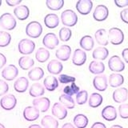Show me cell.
<instances>
[{"mask_svg": "<svg viewBox=\"0 0 128 128\" xmlns=\"http://www.w3.org/2000/svg\"><path fill=\"white\" fill-rule=\"evenodd\" d=\"M76 78L73 76L67 75V74H60L58 77V81L62 84H67V83H72L75 82Z\"/></svg>", "mask_w": 128, "mask_h": 128, "instance_id": "44", "label": "cell"}, {"mask_svg": "<svg viewBox=\"0 0 128 128\" xmlns=\"http://www.w3.org/2000/svg\"><path fill=\"white\" fill-rule=\"evenodd\" d=\"M9 90V85L2 79H0V96L6 94Z\"/></svg>", "mask_w": 128, "mask_h": 128, "instance_id": "45", "label": "cell"}, {"mask_svg": "<svg viewBox=\"0 0 128 128\" xmlns=\"http://www.w3.org/2000/svg\"><path fill=\"white\" fill-rule=\"evenodd\" d=\"M113 100L117 103H122L128 98V90L126 87H120L114 90L112 94Z\"/></svg>", "mask_w": 128, "mask_h": 128, "instance_id": "14", "label": "cell"}, {"mask_svg": "<svg viewBox=\"0 0 128 128\" xmlns=\"http://www.w3.org/2000/svg\"><path fill=\"white\" fill-rule=\"evenodd\" d=\"M108 66L111 71L114 72H122L125 69V63L122 58L118 55H113L110 58L108 61Z\"/></svg>", "mask_w": 128, "mask_h": 128, "instance_id": "6", "label": "cell"}, {"mask_svg": "<svg viewBox=\"0 0 128 128\" xmlns=\"http://www.w3.org/2000/svg\"><path fill=\"white\" fill-rule=\"evenodd\" d=\"M59 102L67 109H74L75 106V102L74 98L71 96L63 94L59 96Z\"/></svg>", "mask_w": 128, "mask_h": 128, "instance_id": "35", "label": "cell"}, {"mask_svg": "<svg viewBox=\"0 0 128 128\" xmlns=\"http://www.w3.org/2000/svg\"><path fill=\"white\" fill-rule=\"evenodd\" d=\"M75 7L79 14L86 15L90 13L93 8V2L91 0H78Z\"/></svg>", "mask_w": 128, "mask_h": 128, "instance_id": "9", "label": "cell"}, {"mask_svg": "<svg viewBox=\"0 0 128 128\" xmlns=\"http://www.w3.org/2000/svg\"><path fill=\"white\" fill-rule=\"evenodd\" d=\"M120 17H121L122 22L128 24V7L123 9L120 12Z\"/></svg>", "mask_w": 128, "mask_h": 128, "instance_id": "46", "label": "cell"}, {"mask_svg": "<svg viewBox=\"0 0 128 128\" xmlns=\"http://www.w3.org/2000/svg\"><path fill=\"white\" fill-rule=\"evenodd\" d=\"M46 5L51 10H59L64 5L63 0H46Z\"/></svg>", "mask_w": 128, "mask_h": 128, "instance_id": "38", "label": "cell"}, {"mask_svg": "<svg viewBox=\"0 0 128 128\" xmlns=\"http://www.w3.org/2000/svg\"><path fill=\"white\" fill-rule=\"evenodd\" d=\"M114 4L118 7H125L128 6V0H114Z\"/></svg>", "mask_w": 128, "mask_h": 128, "instance_id": "47", "label": "cell"}, {"mask_svg": "<svg viewBox=\"0 0 128 128\" xmlns=\"http://www.w3.org/2000/svg\"><path fill=\"white\" fill-rule=\"evenodd\" d=\"M41 124L43 128H58V120L51 115H45L41 120Z\"/></svg>", "mask_w": 128, "mask_h": 128, "instance_id": "30", "label": "cell"}, {"mask_svg": "<svg viewBox=\"0 0 128 128\" xmlns=\"http://www.w3.org/2000/svg\"><path fill=\"white\" fill-rule=\"evenodd\" d=\"M79 45L83 50L86 51H90L93 49L94 46V38L90 35H85L82 37V38L79 41Z\"/></svg>", "mask_w": 128, "mask_h": 128, "instance_id": "29", "label": "cell"}, {"mask_svg": "<svg viewBox=\"0 0 128 128\" xmlns=\"http://www.w3.org/2000/svg\"><path fill=\"white\" fill-rule=\"evenodd\" d=\"M14 14L20 21H24L29 17L30 10L26 5H19L14 9Z\"/></svg>", "mask_w": 128, "mask_h": 128, "instance_id": "20", "label": "cell"}, {"mask_svg": "<svg viewBox=\"0 0 128 128\" xmlns=\"http://www.w3.org/2000/svg\"><path fill=\"white\" fill-rule=\"evenodd\" d=\"M102 117L106 121H114L116 118H117V110H116L115 107L114 106H106L102 109Z\"/></svg>", "mask_w": 128, "mask_h": 128, "instance_id": "19", "label": "cell"}, {"mask_svg": "<svg viewBox=\"0 0 128 128\" xmlns=\"http://www.w3.org/2000/svg\"><path fill=\"white\" fill-rule=\"evenodd\" d=\"M73 122L77 128H86L88 125L89 120L85 114H78L74 117Z\"/></svg>", "mask_w": 128, "mask_h": 128, "instance_id": "33", "label": "cell"}, {"mask_svg": "<svg viewBox=\"0 0 128 128\" xmlns=\"http://www.w3.org/2000/svg\"><path fill=\"white\" fill-rule=\"evenodd\" d=\"M6 56L3 54L0 53V69H2V68L6 65Z\"/></svg>", "mask_w": 128, "mask_h": 128, "instance_id": "49", "label": "cell"}, {"mask_svg": "<svg viewBox=\"0 0 128 128\" xmlns=\"http://www.w3.org/2000/svg\"><path fill=\"white\" fill-rule=\"evenodd\" d=\"M42 33V26L38 21L30 22L26 26V34L32 38H37L40 37Z\"/></svg>", "mask_w": 128, "mask_h": 128, "instance_id": "1", "label": "cell"}, {"mask_svg": "<svg viewBox=\"0 0 128 128\" xmlns=\"http://www.w3.org/2000/svg\"><path fill=\"white\" fill-rule=\"evenodd\" d=\"M108 40L113 45H120L124 41V34L121 29L118 27H112L108 31Z\"/></svg>", "mask_w": 128, "mask_h": 128, "instance_id": "4", "label": "cell"}, {"mask_svg": "<svg viewBox=\"0 0 128 128\" xmlns=\"http://www.w3.org/2000/svg\"><path fill=\"white\" fill-rule=\"evenodd\" d=\"M33 106L39 110V112H46L49 110L50 106V99L46 97H40L36 98L33 100Z\"/></svg>", "mask_w": 128, "mask_h": 128, "instance_id": "12", "label": "cell"}, {"mask_svg": "<svg viewBox=\"0 0 128 128\" xmlns=\"http://www.w3.org/2000/svg\"><path fill=\"white\" fill-rule=\"evenodd\" d=\"M103 98L102 96L98 94V93H92L89 98V101H88V104L89 106L92 108H96L101 106L102 103Z\"/></svg>", "mask_w": 128, "mask_h": 128, "instance_id": "36", "label": "cell"}, {"mask_svg": "<svg viewBox=\"0 0 128 128\" xmlns=\"http://www.w3.org/2000/svg\"><path fill=\"white\" fill-rule=\"evenodd\" d=\"M110 128H123V127L120 125H113V126H110Z\"/></svg>", "mask_w": 128, "mask_h": 128, "instance_id": "54", "label": "cell"}, {"mask_svg": "<svg viewBox=\"0 0 128 128\" xmlns=\"http://www.w3.org/2000/svg\"><path fill=\"white\" fill-rule=\"evenodd\" d=\"M17 25L16 19L10 13H4L0 16V26L6 30H14Z\"/></svg>", "mask_w": 128, "mask_h": 128, "instance_id": "3", "label": "cell"}, {"mask_svg": "<svg viewBox=\"0 0 128 128\" xmlns=\"http://www.w3.org/2000/svg\"><path fill=\"white\" fill-rule=\"evenodd\" d=\"M43 85L44 88H46L48 91H54L58 86V80L52 75L46 76L44 78Z\"/></svg>", "mask_w": 128, "mask_h": 128, "instance_id": "24", "label": "cell"}, {"mask_svg": "<svg viewBox=\"0 0 128 128\" xmlns=\"http://www.w3.org/2000/svg\"><path fill=\"white\" fill-rule=\"evenodd\" d=\"M94 38H95L96 42L102 46H105L108 45V43H109V40H108V32L105 29H102V28L96 30L94 34Z\"/></svg>", "mask_w": 128, "mask_h": 128, "instance_id": "22", "label": "cell"}, {"mask_svg": "<svg viewBox=\"0 0 128 128\" xmlns=\"http://www.w3.org/2000/svg\"><path fill=\"white\" fill-rule=\"evenodd\" d=\"M51 113L54 117L62 120L67 116V110L66 108L62 106L60 102H55L51 109Z\"/></svg>", "mask_w": 128, "mask_h": 128, "instance_id": "16", "label": "cell"}, {"mask_svg": "<svg viewBox=\"0 0 128 128\" xmlns=\"http://www.w3.org/2000/svg\"><path fill=\"white\" fill-rule=\"evenodd\" d=\"M122 56L126 63H128V48H125L122 51Z\"/></svg>", "mask_w": 128, "mask_h": 128, "instance_id": "51", "label": "cell"}, {"mask_svg": "<svg viewBox=\"0 0 128 128\" xmlns=\"http://www.w3.org/2000/svg\"><path fill=\"white\" fill-rule=\"evenodd\" d=\"M118 113L122 118H128V103H122L118 106Z\"/></svg>", "mask_w": 128, "mask_h": 128, "instance_id": "43", "label": "cell"}, {"mask_svg": "<svg viewBox=\"0 0 128 128\" xmlns=\"http://www.w3.org/2000/svg\"><path fill=\"white\" fill-rule=\"evenodd\" d=\"M93 86L98 91H105L108 86L106 76L105 74L96 75L93 79Z\"/></svg>", "mask_w": 128, "mask_h": 128, "instance_id": "13", "label": "cell"}, {"mask_svg": "<svg viewBox=\"0 0 128 128\" xmlns=\"http://www.w3.org/2000/svg\"><path fill=\"white\" fill-rule=\"evenodd\" d=\"M1 5H2V0H0V6H1Z\"/></svg>", "mask_w": 128, "mask_h": 128, "instance_id": "56", "label": "cell"}, {"mask_svg": "<svg viewBox=\"0 0 128 128\" xmlns=\"http://www.w3.org/2000/svg\"><path fill=\"white\" fill-rule=\"evenodd\" d=\"M44 23H45L46 27L50 28V29H54V28H56L58 26L59 18L56 14H48L44 18Z\"/></svg>", "mask_w": 128, "mask_h": 128, "instance_id": "23", "label": "cell"}, {"mask_svg": "<svg viewBox=\"0 0 128 128\" xmlns=\"http://www.w3.org/2000/svg\"><path fill=\"white\" fill-rule=\"evenodd\" d=\"M108 55H109V50L105 46H98L92 53V57L95 60H105Z\"/></svg>", "mask_w": 128, "mask_h": 128, "instance_id": "28", "label": "cell"}, {"mask_svg": "<svg viewBox=\"0 0 128 128\" xmlns=\"http://www.w3.org/2000/svg\"><path fill=\"white\" fill-rule=\"evenodd\" d=\"M61 20L64 26H74L78 22V16L76 13L72 10H65L61 14Z\"/></svg>", "mask_w": 128, "mask_h": 128, "instance_id": "2", "label": "cell"}, {"mask_svg": "<svg viewBox=\"0 0 128 128\" xmlns=\"http://www.w3.org/2000/svg\"><path fill=\"white\" fill-rule=\"evenodd\" d=\"M61 128H75V127L74 126V125H72L70 122H66L65 124H63Z\"/></svg>", "mask_w": 128, "mask_h": 128, "instance_id": "52", "label": "cell"}, {"mask_svg": "<svg viewBox=\"0 0 128 128\" xmlns=\"http://www.w3.org/2000/svg\"><path fill=\"white\" fill-rule=\"evenodd\" d=\"M44 76V70L42 68L39 66H36L32 68L28 72V78L32 81H38Z\"/></svg>", "mask_w": 128, "mask_h": 128, "instance_id": "32", "label": "cell"}, {"mask_svg": "<svg viewBox=\"0 0 128 128\" xmlns=\"http://www.w3.org/2000/svg\"><path fill=\"white\" fill-rule=\"evenodd\" d=\"M58 34H59V39L61 40V41L67 42V41H69L71 38L72 31L69 27L64 26L60 29V30L58 32Z\"/></svg>", "mask_w": 128, "mask_h": 128, "instance_id": "39", "label": "cell"}, {"mask_svg": "<svg viewBox=\"0 0 128 128\" xmlns=\"http://www.w3.org/2000/svg\"><path fill=\"white\" fill-rule=\"evenodd\" d=\"M88 99V92L86 90H81L76 94V102L78 105L85 104Z\"/></svg>", "mask_w": 128, "mask_h": 128, "instance_id": "42", "label": "cell"}, {"mask_svg": "<svg viewBox=\"0 0 128 128\" xmlns=\"http://www.w3.org/2000/svg\"><path fill=\"white\" fill-rule=\"evenodd\" d=\"M18 65L21 69L27 70L34 65V61L29 56H22L18 59Z\"/></svg>", "mask_w": 128, "mask_h": 128, "instance_id": "34", "label": "cell"}, {"mask_svg": "<svg viewBox=\"0 0 128 128\" xmlns=\"http://www.w3.org/2000/svg\"><path fill=\"white\" fill-rule=\"evenodd\" d=\"M35 58L38 62H45L50 58V52L44 47H40L36 51Z\"/></svg>", "mask_w": 128, "mask_h": 128, "instance_id": "37", "label": "cell"}, {"mask_svg": "<svg viewBox=\"0 0 128 128\" xmlns=\"http://www.w3.org/2000/svg\"><path fill=\"white\" fill-rule=\"evenodd\" d=\"M17 105V98L12 94H6L0 99V106L5 110H11Z\"/></svg>", "mask_w": 128, "mask_h": 128, "instance_id": "7", "label": "cell"}, {"mask_svg": "<svg viewBox=\"0 0 128 128\" xmlns=\"http://www.w3.org/2000/svg\"><path fill=\"white\" fill-rule=\"evenodd\" d=\"M44 93H45V88L39 82L33 83L30 87L29 94L33 98H38L40 96H42Z\"/></svg>", "mask_w": 128, "mask_h": 128, "instance_id": "27", "label": "cell"}, {"mask_svg": "<svg viewBox=\"0 0 128 128\" xmlns=\"http://www.w3.org/2000/svg\"><path fill=\"white\" fill-rule=\"evenodd\" d=\"M29 86V81L26 77H20L15 80L14 83V89L18 93L26 92Z\"/></svg>", "mask_w": 128, "mask_h": 128, "instance_id": "21", "label": "cell"}, {"mask_svg": "<svg viewBox=\"0 0 128 128\" xmlns=\"http://www.w3.org/2000/svg\"><path fill=\"white\" fill-rule=\"evenodd\" d=\"M28 128H42V126L38 125V124H32Z\"/></svg>", "mask_w": 128, "mask_h": 128, "instance_id": "53", "label": "cell"}, {"mask_svg": "<svg viewBox=\"0 0 128 128\" xmlns=\"http://www.w3.org/2000/svg\"><path fill=\"white\" fill-rule=\"evenodd\" d=\"M0 128H6V127H5V126L3 125V124L0 123Z\"/></svg>", "mask_w": 128, "mask_h": 128, "instance_id": "55", "label": "cell"}, {"mask_svg": "<svg viewBox=\"0 0 128 128\" xmlns=\"http://www.w3.org/2000/svg\"><path fill=\"white\" fill-rule=\"evenodd\" d=\"M109 15V10L105 5H98L94 10L93 18L98 22L105 21Z\"/></svg>", "mask_w": 128, "mask_h": 128, "instance_id": "8", "label": "cell"}, {"mask_svg": "<svg viewBox=\"0 0 128 128\" xmlns=\"http://www.w3.org/2000/svg\"><path fill=\"white\" fill-rule=\"evenodd\" d=\"M18 74V70L16 66L13 64L6 66L2 70V77L7 81H12L14 80Z\"/></svg>", "mask_w": 128, "mask_h": 128, "instance_id": "11", "label": "cell"}, {"mask_svg": "<svg viewBox=\"0 0 128 128\" xmlns=\"http://www.w3.org/2000/svg\"><path fill=\"white\" fill-rule=\"evenodd\" d=\"M89 70L94 74H102L105 70V65L102 62L94 60L89 64Z\"/></svg>", "mask_w": 128, "mask_h": 128, "instance_id": "26", "label": "cell"}, {"mask_svg": "<svg viewBox=\"0 0 128 128\" xmlns=\"http://www.w3.org/2000/svg\"><path fill=\"white\" fill-rule=\"evenodd\" d=\"M39 110L34 106H26L23 110V117L28 122H33L39 117Z\"/></svg>", "mask_w": 128, "mask_h": 128, "instance_id": "15", "label": "cell"}, {"mask_svg": "<svg viewBox=\"0 0 128 128\" xmlns=\"http://www.w3.org/2000/svg\"><path fill=\"white\" fill-rule=\"evenodd\" d=\"M90 128H106V125L102 122H96L94 123H93V125L91 126Z\"/></svg>", "mask_w": 128, "mask_h": 128, "instance_id": "50", "label": "cell"}, {"mask_svg": "<svg viewBox=\"0 0 128 128\" xmlns=\"http://www.w3.org/2000/svg\"><path fill=\"white\" fill-rule=\"evenodd\" d=\"M22 2V0H6V3L10 6H18Z\"/></svg>", "mask_w": 128, "mask_h": 128, "instance_id": "48", "label": "cell"}, {"mask_svg": "<svg viewBox=\"0 0 128 128\" xmlns=\"http://www.w3.org/2000/svg\"><path fill=\"white\" fill-rule=\"evenodd\" d=\"M71 54V48L68 45H62L55 52V56L58 60L67 61Z\"/></svg>", "mask_w": 128, "mask_h": 128, "instance_id": "17", "label": "cell"}, {"mask_svg": "<svg viewBox=\"0 0 128 128\" xmlns=\"http://www.w3.org/2000/svg\"><path fill=\"white\" fill-rule=\"evenodd\" d=\"M11 42V35L6 31L0 30V47H6Z\"/></svg>", "mask_w": 128, "mask_h": 128, "instance_id": "40", "label": "cell"}, {"mask_svg": "<svg viewBox=\"0 0 128 128\" xmlns=\"http://www.w3.org/2000/svg\"><path fill=\"white\" fill-rule=\"evenodd\" d=\"M86 61V54L83 50L75 49L72 56V62L75 66H82Z\"/></svg>", "mask_w": 128, "mask_h": 128, "instance_id": "18", "label": "cell"}, {"mask_svg": "<svg viewBox=\"0 0 128 128\" xmlns=\"http://www.w3.org/2000/svg\"><path fill=\"white\" fill-rule=\"evenodd\" d=\"M63 66L61 62L57 59H53L47 64V70L52 74H59L62 70Z\"/></svg>", "mask_w": 128, "mask_h": 128, "instance_id": "25", "label": "cell"}, {"mask_svg": "<svg viewBox=\"0 0 128 128\" xmlns=\"http://www.w3.org/2000/svg\"><path fill=\"white\" fill-rule=\"evenodd\" d=\"M124 82V77L118 73L110 74L109 76V85L111 87H118Z\"/></svg>", "mask_w": 128, "mask_h": 128, "instance_id": "31", "label": "cell"}, {"mask_svg": "<svg viewBox=\"0 0 128 128\" xmlns=\"http://www.w3.org/2000/svg\"><path fill=\"white\" fill-rule=\"evenodd\" d=\"M79 86H78L74 82H72L70 85H67L65 87L63 88V93L66 94V95H69L71 96L74 95V94H77L78 92H79Z\"/></svg>", "mask_w": 128, "mask_h": 128, "instance_id": "41", "label": "cell"}, {"mask_svg": "<svg viewBox=\"0 0 128 128\" xmlns=\"http://www.w3.org/2000/svg\"><path fill=\"white\" fill-rule=\"evenodd\" d=\"M59 40L54 33H47L42 38V44L47 49L53 50L58 45Z\"/></svg>", "mask_w": 128, "mask_h": 128, "instance_id": "10", "label": "cell"}, {"mask_svg": "<svg viewBox=\"0 0 128 128\" xmlns=\"http://www.w3.org/2000/svg\"><path fill=\"white\" fill-rule=\"evenodd\" d=\"M18 49L20 54H30L35 49V43L29 38H23L20 40L18 44Z\"/></svg>", "mask_w": 128, "mask_h": 128, "instance_id": "5", "label": "cell"}]
</instances>
